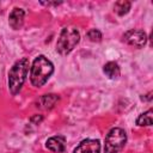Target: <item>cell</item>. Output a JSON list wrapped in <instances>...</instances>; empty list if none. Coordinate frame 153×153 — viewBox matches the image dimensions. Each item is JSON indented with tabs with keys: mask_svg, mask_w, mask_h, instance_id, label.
I'll use <instances>...</instances> for the list:
<instances>
[{
	"mask_svg": "<svg viewBox=\"0 0 153 153\" xmlns=\"http://www.w3.org/2000/svg\"><path fill=\"white\" fill-rule=\"evenodd\" d=\"M53 72V63L44 55H39L32 62V67L30 71V81L35 87H41L48 81Z\"/></svg>",
	"mask_w": 153,
	"mask_h": 153,
	"instance_id": "1",
	"label": "cell"
},
{
	"mask_svg": "<svg viewBox=\"0 0 153 153\" xmlns=\"http://www.w3.org/2000/svg\"><path fill=\"white\" fill-rule=\"evenodd\" d=\"M27 72H29V60L26 57H23L19 61H17L13 65V67L10 69L8 87H10V91L12 94H17L20 91V88L26 79Z\"/></svg>",
	"mask_w": 153,
	"mask_h": 153,
	"instance_id": "2",
	"label": "cell"
},
{
	"mask_svg": "<svg viewBox=\"0 0 153 153\" xmlns=\"http://www.w3.org/2000/svg\"><path fill=\"white\" fill-rule=\"evenodd\" d=\"M59 102V96L57 94H43L42 97L38 98L37 103H36V106L39 108V109H43V110H49L51 108H54V105Z\"/></svg>",
	"mask_w": 153,
	"mask_h": 153,
	"instance_id": "9",
	"label": "cell"
},
{
	"mask_svg": "<svg viewBox=\"0 0 153 153\" xmlns=\"http://www.w3.org/2000/svg\"><path fill=\"white\" fill-rule=\"evenodd\" d=\"M152 114H153V110L152 109H149L148 111L141 114L137 117V120H136V124L137 126H141V127L142 126H151L152 124Z\"/></svg>",
	"mask_w": 153,
	"mask_h": 153,
	"instance_id": "12",
	"label": "cell"
},
{
	"mask_svg": "<svg viewBox=\"0 0 153 153\" xmlns=\"http://www.w3.org/2000/svg\"><path fill=\"white\" fill-rule=\"evenodd\" d=\"M65 141H66L65 136L57 135V136H53V137L48 139L45 142V146H47V148H49L50 151H53L55 153H62V152H65V148H66Z\"/></svg>",
	"mask_w": 153,
	"mask_h": 153,
	"instance_id": "8",
	"label": "cell"
},
{
	"mask_svg": "<svg viewBox=\"0 0 153 153\" xmlns=\"http://www.w3.org/2000/svg\"><path fill=\"white\" fill-rule=\"evenodd\" d=\"M87 38L90 41H92V42H100L102 41V33L97 29H91L87 32Z\"/></svg>",
	"mask_w": 153,
	"mask_h": 153,
	"instance_id": "13",
	"label": "cell"
},
{
	"mask_svg": "<svg viewBox=\"0 0 153 153\" xmlns=\"http://www.w3.org/2000/svg\"><path fill=\"white\" fill-rule=\"evenodd\" d=\"M123 41L135 48H141L147 42V35L142 30H129L123 35Z\"/></svg>",
	"mask_w": 153,
	"mask_h": 153,
	"instance_id": "5",
	"label": "cell"
},
{
	"mask_svg": "<svg viewBox=\"0 0 153 153\" xmlns=\"http://www.w3.org/2000/svg\"><path fill=\"white\" fill-rule=\"evenodd\" d=\"M42 120H43L42 115H35V116H32V117H31V120H30V121H31L32 123H39Z\"/></svg>",
	"mask_w": 153,
	"mask_h": 153,
	"instance_id": "14",
	"label": "cell"
},
{
	"mask_svg": "<svg viewBox=\"0 0 153 153\" xmlns=\"http://www.w3.org/2000/svg\"><path fill=\"white\" fill-rule=\"evenodd\" d=\"M73 153H100V142L96 139L82 140Z\"/></svg>",
	"mask_w": 153,
	"mask_h": 153,
	"instance_id": "6",
	"label": "cell"
},
{
	"mask_svg": "<svg viewBox=\"0 0 153 153\" xmlns=\"http://www.w3.org/2000/svg\"><path fill=\"white\" fill-rule=\"evenodd\" d=\"M130 6L131 4L127 0H121V1H117L115 4V7H114V11L118 14V16H124L126 13L129 12L130 10Z\"/></svg>",
	"mask_w": 153,
	"mask_h": 153,
	"instance_id": "11",
	"label": "cell"
},
{
	"mask_svg": "<svg viewBox=\"0 0 153 153\" xmlns=\"http://www.w3.org/2000/svg\"><path fill=\"white\" fill-rule=\"evenodd\" d=\"M103 72L110 79H117L120 76V74H121V71H120L118 65L116 62H114V61H110V62L105 63L104 67H103Z\"/></svg>",
	"mask_w": 153,
	"mask_h": 153,
	"instance_id": "10",
	"label": "cell"
},
{
	"mask_svg": "<svg viewBox=\"0 0 153 153\" xmlns=\"http://www.w3.org/2000/svg\"><path fill=\"white\" fill-rule=\"evenodd\" d=\"M127 142V134L122 128H112L105 137V153H118Z\"/></svg>",
	"mask_w": 153,
	"mask_h": 153,
	"instance_id": "4",
	"label": "cell"
},
{
	"mask_svg": "<svg viewBox=\"0 0 153 153\" xmlns=\"http://www.w3.org/2000/svg\"><path fill=\"white\" fill-rule=\"evenodd\" d=\"M24 17H25V12L23 8L20 7H14L12 10V12L10 13L8 16V23H10V26L13 29V30H18L23 26L24 24Z\"/></svg>",
	"mask_w": 153,
	"mask_h": 153,
	"instance_id": "7",
	"label": "cell"
},
{
	"mask_svg": "<svg viewBox=\"0 0 153 153\" xmlns=\"http://www.w3.org/2000/svg\"><path fill=\"white\" fill-rule=\"evenodd\" d=\"M79 41H80V33L75 27L73 26L63 27L56 43V50L61 55H67L75 48Z\"/></svg>",
	"mask_w": 153,
	"mask_h": 153,
	"instance_id": "3",
	"label": "cell"
}]
</instances>
